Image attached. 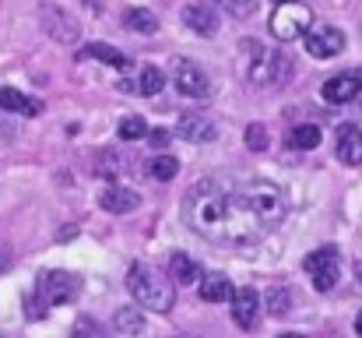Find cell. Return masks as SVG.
<instances>
[{
	"instance_id": "25",
	"label": "cell",
	"mask_w": 362,
	"mask_h": 338,
	"mask_svg": "<svg viewBox=\"0 0 362 338\" xmlns=\"http://www.w3.org/2000/svg\"><path fill=\"white\" fill-rule=\"evenodd\" d=\"M162 85H165V74H162L158 67H151V64H148V67H141V78H137V85H134V89H137L141 96H158V92H162Z\"/></svg>"
},
{
	"instance_id": "8",
	"label": "cell",
	"mask_w": 362,
	"mask_h": 338,
	"mask_svg": "<svg viewBox=\"0 0 362 338\" xmlns=\"http://www.w3.org/2000/svg\"><path fill=\"white\" fill-rule=\"evenodd\" d=\"M359 92H362V71H341V74L327 78L324 89H320L324 103H331V106H345V103H352Z\"/></svg>"
},
{
	"instance_id": "28",
	"label": "cell",
	"mask_w": 362,
	"mask_h": 338,
	"mask_svg": "<svg viewBox=\"0 0 362 338\" xmlns=\"http://www.w3.org/2000/svg\"><path fill=\"white\" fill-rule=\"evenodd\" d=\"M222 11H229L233 18H250L257 11V0H218Z\"/></svg>"
},
{
	"instance_id": "27",
	"label": "cell",
	"mask_w": 362,
	"mask_h": 338,
	"mask_svg": "<svg viewBox=\"0 0 362 338\" xmlns=\"http://www.w3.org/2000/svg\"><path fill=\"white\" fill-rule=\"evenodd\" d=\"M243 141H246L250 152H264V148H267V127H264V123H250L246 134H243Z\"/></svg>"
},
{
	"instance_id": "31",
	"label": "cell",
	"mask_w": 362,
	"mask_h": 338,
	"mask_svg": "<svg viewBox=\"0 0 362 338\" xmlns=\"http://www.w3.org/2000/svg\"><path fill=\"white\" fill-rule=\"evenodd\" d=\"M356 335L362 338V310H359V314H356Z\"/></svg>"
},
{
	"instance_id": "17",
	"label": "cell",
	"mask_w": 362,
	"mask_h": 338,
	"mask_svg": "<svg viewBox=\"0 0 362 338\" xmlns=\"http://www.w3.org/2000/svg\"><path fill=\"white\" fill-rule=\"evenodd\" d=\"M0 110L4 113H18V116H39V113H42V103H39V99L21 96L18 89H0Z\"/></svg>"
},
{
	"instance_id": "10",
	"label": "cell",
	"mask_w": 362,
	"mask_h": 338,
	"mask_svg": "<svg viewBox=\"0 0 362 338\" xmlns=\"http://www.w3.org/2000/svg\"><path fill=\"white\" fill-rule=\"evenodd\" d=\"M176 134L183 141H190V145H208V141L218 137V123L211 116H204V113H183L180 123H176Z\"/></svg>"
},
{
	"instance_id": "4",
	"label": "cell",
	"mask_w": 362,
	"mask_h": 338,
	"mask_svg": "<svg viewBox=\"0 0 362 338\" xmlns=\"http://www.w3.org/2000/svg\"><path fill=\"white\" fill-rule=\"evenodd\" d=\"M310 25H313V14H310V7L299 4V0L281 4V7H274V14H271V35H274L278 43H296V39H303Z\"/></svg>"
},
{
	"instance_id": "35",
	"label": "cell",
	"mask_w": 362,
	"mask_h": 338,
	"mask_svg": "<svg viewBox=\"0 0 362 338\" xmlns=\"http://www.w3.org/2000/svg\"><path fill=\"white\" fill-rule=\"evenodd\" d=\"M88 4H95V0H88Z\"/></svg>"
},
{
	"instance_id": "24",
	"label": "cell",
	"mask_w": 362,
	"mask_h": 338,
	"mask_svg": "<svg viewBox=\"0 0 362 338\" xmlns=\"http://www.w3.org/2000/svg\"><path fill=\"white\" fill-rule=\"evenodd\" d=\"M264 300H267V314H271V317H285V314L292 310V293H288L285 286H271Z\"/></svg>"
},
{
	"instance_id": "16",
	"label": "cell",
	"mask_w": 362,
	"mask_h": 338,
	"mask_svg": "<svg viewBox=\"0 0 362 338\" xmlns=\"http://www.w3.org/2000/svg\"><path fill=\"white\" fill-rule=\"evenodd\" d=\"M78 60H99V64H110V67H120L127 71L130 67V60L123 57L117 46H106V43H88V46H81L78 50Z\"/></svg>"
},
{
	"instance_id": "26",
	"label": "cell",
	"mask_w": 362,
	"mask_h": 338,
	"mask_svg": "<svg viewBox=\"0 0 362 338\" xmlns=\"http://www.w3.org/2000/svg\"><path fill=\"white\" fill-rule=\"evenodd\" d=\"M117 134H120V141H141V137H148V123H144V116H127L120 120Z\"/></svg>"
},
{
	"instance_id": "30",
	"label": "cell",
	"mask_w": 362,
	"mask_h": 338,
	"mask_svg": "<svg viewBox=\"0 0 362 338\" xmlns=\"http://www.w3.org/2000/svg\"><path fill=\"white\" fill-rule=\"evenodd\" d=\"M7 268H11V250H7V247L0 243V275H4Z\"/></svg>"
},
{
	"instance_id": "11",
	"label": "cell",
	"mask_w": 362,
	"mask_h": 338,
	"mask_svg": "<svg viewBox=\"0 0 362 338\" xmlns=\"http://www.w3.org/2000/svg\"><path fill=\"white\" fill-rule=\"evenodd\" d=\"M42 28H46V35H53L57 43H78V35H81L78 21H74L67 11H60V7H42Z\"/></svg>"
},
{
	"instance_id": "32",
	"label": "cell",
	"mask_w": 362,
	"mask_h": 338,
	"mask_svg": "<svg viewBox=\"0 0 362 338\" xmlns=\"http://www.w3.org/2000/svg\"><path fill=\"white\" fill-rule=\"evenodd\" d=\"M274 338H306V335H299V332H281V335H274Z\"/></svg>"
},
{
	"instance_id": "15",
	"label": "cell",
	"mask_w": 362,
	"mask_h": 338,
	"mask_svg": "<svg viewBox=\"0 0 362 338\" xmlns=\"http://www.w3.org/2000/svg\"><path fill=\"white\" fill-rule=\"evenodd\" d=\"M169 278H173V286H176V282H180V286H201L204 271H201V264H197L194 257L173 254V257H169Z\"/></svg>"
},
{
	"instance_id": "6",
	"label": "cell",
	"mask_w": 362,
	"mask_h": 338,
	"mask_svg": "<svg viewBox=\"0 0 362 338\" xmlns=\"http://www.w3.org/2000/svg\"><path fill=\"white\" fill-rule=\"evenodd\" d=\"M303 268H306V275L313 278V289H317V293H331V289L338 286V271H341V264H338V247H320V250L306 254Z\"/></svg>"
},
{
	"instance_id": "18",
	"label": "cell",
	"mask_w": 362,
	"mask_h": 338,
	"mask_svg": "<svg viewBox=\"0 0 362 338\" xmlns=\"http://www.w3.org/2000/svg\"><path fill=\"white\" fill-rule=\"evenodd\" d=\"M197 289H201V300H204V303H226V300L233 296V282H229L226 275H218V271H215V275H204Z\"/></svg>"
},
{
	"instance_id": "2",
	"label": "cell",
	"mask_w": 362,
	"mask_h": 338,
	"mask_svg": "<svg viewBox=\"0 0 362 338\" xmlns=\"http://www.w3.org/2000/svg\"><path fill=\"white\" fill-rule=\"evenodd\" d=\"M127 289L134 293L141 310H155V314H169L176 303V286L169 275H162L151 264H134L127 271Z\"/></svg>"
},
{
	"instance_id": "20",
	"label": "cell",
	"mask_w": 362,
	"mask_h": 338,
	"mask_svg": "<svg viewBox=\"0 0 362 338\" xmlns=\"http://www.w3.org/2000/svg\"><path fill=\"white\" fill-rule=\"evenodd\" d=\"M320 141H324V134H320V127H317V123H299V127H292V130H288V145H292V148L313 152Z\"/></svg>"
},
{
	"instance_id": "12",
	"label": "cell",
	"mask_w": 362,
	"mask_h": 338,
	"mask_svg": "<svg viewBox=\"0 0 362 338\" xmlns=\"http://www.w3.org/2000/svg\"><path fill=\"white\" fill-rule=\"evenodd\" d=\"M183 25L194 28L197 35H215L218 32V11H215V4H208V0L187 4L183 7Z\"/></svg>"
},
{
	"instance_id": "5",
	"label": "cell",
	"mask_w": 362,
	"mask_h": 338,
	"mask_svg": "<svg viewBox=\"0 0 362 338\" xmlns=\"http://www.w3.org/2000/svg\"><path fill=\"white\" fill-rule=\"evenodd\" d=\"M173 85L180 96L187 99H211L215 96V81L208 78V71L187 57H176L173 60Z\"/></svg>"
},
{
	"instance_id": "13",
	"label": "cell",
	"mask_w": 362,
	"mask_h": 338,
	"mask_svg": "<svg viewBox=\"0 0 362 338\" xmlns=\"http://www.w3.org/2000/svg\"><path fill=\"white\" fill-rule=\"evenodd\" d=\"M137 194L134 191H127V187H117V184H110L103 194H99V208L103 212H110V215H127V212H134L137 208Z\"/></svg>"
},
{
	"instance_id": "23",
	"label": "cell",
	"mask_w": 362,
	"mask_h": 338,
	"mask_svg": "<svg viewBox=\"0 0 362 338\" xmlns=\"http://www.w3.org/2000/svg\"><path fill=\"white\" fill-rule=\"evenodd\" d=\"M95 173L106 176V180H117L120 173H127V159L117 152H99L95 155Z\"/></svg>"
},
{
	"instance_id": "1",
	"label": "cell",
	"mask_w": 362,
	"mask_h": 338,
	"mask_svg": "<svg viewBox=\"0 0 362 338\" xmlns=\"http://www.w3.org/2000/svg\"><path fill=\"white\" fill-rule=\"evenodd\" d=\"M288 215L285 191L271 180H233V176H208L187 191L183 219L204 236L208 243L222 247H250L267 240Z\"/></svg>"
},
{
	"instance_id": "33",
	"label": "cell",
	"mask_w": 362,
	"mask_h": 338,
	"mask_svg": "<svg viewBox=\"0 0 362 338\" xmlns=\"http://www.w3.org/2000/svg\"><path fill=\"white\" fill-rule=\"evenodd\" d=\"M356 278H359V282H362V261H359V264H356Z\"/></svg>"
},
{
	"instance_id": "14",
	"label": "cell",
	"mask_w": 362,
	"mask_h": 338,
	"mask_svg": "<svg viewBox=\"0 0 362 338\" xmlns=\"http://www.w3.org/2000/svg\"><path fill=\"white\" fill-rule=\"evenodd\" d=\"M338 159L345 162V166H362V130L356 123H345L341 130H338Z\"/></svg>"
},
{
	"instance_id": "21",
	"label": "cell",
	"mask_w": 362,
	"mask_h": 338,
	"mask_svg": "<svg viewBox=\"0 0 362 338\" xmlns=\"http://www.w3.org/2000/svg\"><path fill=\"white\" fill-rule=\"evenodd\" d=\"M123 25H127L130 32H141V35L158 32V18H155L151 11H144V7H130V11L123 14Z\"/></svg>"
},
{
	"instance_id": "29",
	"label": "cell",
	"mask_w": 362,
	"mask_h": 338,
	"mask_svg": "<svg viewBox=\"0 0 362 338\" xmlns=\"http://www.w3.org/2000/svg\"><path fill=\"white\" fill-rule=\"evenodd\" d=\"M148 145H151V148H165V145H169V130H165V127L148 130Z\"/></svg>"
},
{
	"instance_id": "19",
	"label": "cell",
	"mask_w": 362,
	"mask_h": 338,
	"mask_svg": "<svg viewBox=\"0 0 362 338\" xmlns=\"http://www.w3.org/2000/svg\"><path fill=\"white\" fill-rule=\"evenodd\" d=\"M113 325H117V332L127 338H134V335H141L144 332V310H137V307H120L117 310V317H113Z\"/></svg>"
},
{
	"instance_id": "9",
	"label": "cell",
	"mask_w": 362,
	"mask_h": 338,
	"mask_svg": "<svg viewBox=\"0 0 362 338\" xmlns=\"http://www.w3.org/2000/svg\"><path fill=\"white\" fill-rule=\"evenodd\" d=\"M229 303H233V321H236V328L253 332L257 321H260V296H257V289H250V286L233 289Z\"/></svg>"
},
{
	"instance_id": "34",
	"label": "cell",
	"mask_w": 362,
	"mask_h": 338,
	"mask_svg": "<svg viewBox=\"0 0 362 338\" xmlns=\"http://www.w3.org/2000/svg\"><path fill=\"white\" fill-rule=\"evenodd\" d=\"M271 4H274V7H281V4H292V0H271Z\"/></svg>"
},
{
	"instance_id": "3",
	"label": "cell",
	"mask_w": 362,
	"mask_h": 338,
	"mask_svg": "<svg viewBox=\"0 0 362 338\" xmlns=\"http://www.w3.org/2000/svg\"><path fill=\"white\" fill-rule=\"evenodd\" d=\"M81 293V278L71 275V271H42L39 282H35V303L39 310H49V307H67L74 303Z\"/></svg>"
},
{
	"instance_id": "22",
	"label": "cell",
	"mask_w": 362,
	"mask_h": 338,
	"mask_svg": "<svg viewBox=\"0 0 362 338\" xmlns=\"http://www.w3.org/2000/svg\"><path fill=\"white\" fill-rule=\"evenodd\" d=\"M148 173H151V180L169 184V180H176V176H180V162H176L173 155H155V159L148 162Z\"/></svg>"
},
{
	"instance_id": "7",
	"label": "cell",
	"mask_w": 362,
	"mask_h": 338,
	"mask_svg": "<svg viewBox=\"0 0 362 338\" xmlns=\"http://www.w3.org/2000/svg\"><path fill=\"white\" fill-rule=\"evenodd\" d=\"M303 46L313 60H327V57H338L345 50V32L334 25H310L303 35Z\"/></svg>"
}]
</instances>
